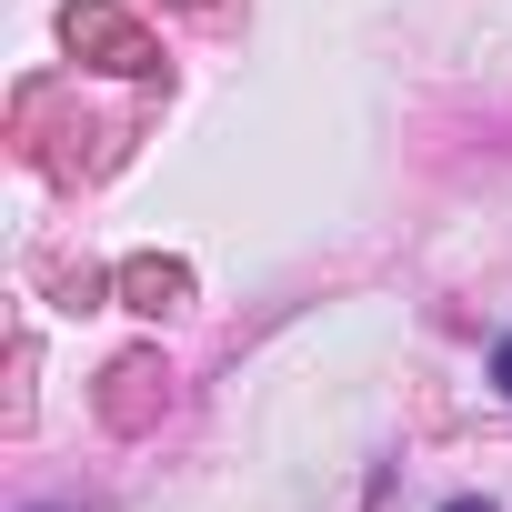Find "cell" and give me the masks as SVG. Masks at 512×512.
<instances>
[{
	"instance_id": "7a4b0ae2",
	"label": "cell",
	"mask_w": 512,
	"mask_h": 512,
	"mask_svg": "<svg viewBox=\"0 0 512 512\" xmlns=\"http://www.w3.org/2000/svg\"><path fill=\"white\" fill-rule=\"evenodd\" d=\"M121 292H131V312H171V302L191 292V272H181V262H131Z\"/></svg>"
},
{
	"instance_id": "3957f363",
	"label": "cell",
	"mask_w": 512,
	"mask_h": 512,
	"mask_svg": "<svg viewBox=\"0 0 512 512\" xmlns=\"http://www.w3.org/2000/svg\"><path fill=\"white\" fill-rule=\"evenodd\" d=\"M492 392L512 402V332H502V352H492Z\"/></svg>"
},
{
	"instance_id": "277c9868",
	"label": "cell",
	"mask_w": 512,
	"mask_h": 512,
	"mask_svg": "<svg viewBox=\"0 0 512 512\" xmlns=\"http://www.w3.org/2000/svg\"><path fill=\"white\" fill-rule=\"evenodd\" d=\"M442 512H492V502H482V492H472V502H442Z\"/></svg>"
},
{
	"instance_id": "6da1fadb",
	"label": "cell",
	"mask_w": 512,
	"mask_h": 512,
	"mask_svg": "<svg viewBox=\"0 0 512 512\" xmlns=\"http://www.w3.org/2000/svg\"><path fill=\"white\" fill-rule=\"evenodd\" d=\"M61 31H71V51H101L111 71H161V61H151V41L111 11V0H71V11H61Z\"/></svg>"
}]
</instances>
